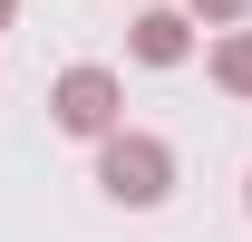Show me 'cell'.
<instances>
[{"label": "cell", "mask_w": 252, "mask_h": 242, "mask_svg": "<svg viewBox=\"0 0 252 242\" xmlns=\"http://www.w3.org/2000/svg\"><path fill=\"white\" fill-rule=\"evenodd\" d=\"M97 194L126 213H156L175 194V146L146 136V126H117V136H97Z\"/></svg>", "instance_id": "cell-1"}, {"label": "cell", "mask_w": 252, "mask_h": 242, "mask_svg": "<svg viewBox=\"0 0 252 242\" xmlns=\"http://www.w3.org/2000/svg\"><path fill=\"white\" fill-rule=\"evenodd\" d=\"M49 117H59V136H117L126 126V78L117 68H97V59H78V68H59V88H49Z\"/></svg>", "instance_id": "cell-2"}, {"label": "cell", "mask_w": 252, "mask_h": 242, "mask_svg": "<svg viewBox=\"0 0 252 242\" xmlns=\"http://www.w3.org/2000/svg\"><path fill=\"white\" fill-rule=\"evenodd\" d=\"M126 49H136V68H185V59H194V20L165 10V0H146L136 30H126Z\"/></svg>", "instance_id": "cell-3"}, {"label": "cell", "mask_w": 252, "mask_h": 242, "mask_svg": "<svg viewBox=\"0 0 252 242\" xmlns=\"http://www.w3.org/2000/svg\"><path fill=\"white\" fill-rule=\"evenodd\" d=\"M214 88L223 97H252V30H223L214 39Z\"/></svg>", "instance_id": "cell-4"}, {"label": "cell", "mask_w": 252, "mask_h": 242, "mask_svg": "<svg viewBox=\"0 0 252 242\" xmlns=\"http://www.w3.org/2000/svg\"><path fill=\"white\" fill-rule=\"evenodd\" d=\"M175 10H185L194 30H243L252 20V0H175Z\"/></svg>", "instance_id": "cell-5"}, {"label": "cell", "mask_w": 252, "mask_h": 242, "mask_svg": "<svg viewBox=\"0 0 252 242\" xmlns=\"http://www.w3.org/2000/svg\"><path fill=\"white\" fill-rule=\"evenodd\" d=\"M10 20H20V0H0V30H10Z\"/></svg>", "instance_id": "cell-6"}, {"label": "cell", "mask_w": 252, "mask_h": 242, "mask_svg": "<svg viewBox=\"0 0 252 242\" xmlns=\"http://www.w3.org/2000/svg\"><path fill=\"white\" fill-rule=\"evenodd\" d=\"M243 204H252V194H243Z\"/></svg>", "instance_id": "cell-7"}]
</instances>
